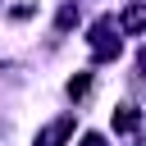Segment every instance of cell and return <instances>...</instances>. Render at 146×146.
<instances>
[{"mask_svg":"<svg viewBox=\"0 0 146 146\" xmlns=\"http://www.w3.org/2000/svg\"><path fill=\"white\" fill-rule=\"evenodd\" d=\"M119 36H114V27H110V18H100V23H91V55L96 59H119Z\"/></svg>","mask_w":146,"mask_h":146,"instance_id":"cell-1","label":"cell"},{"mask_svg":"<svg viewBox=\"0 0 146 146\" xmlns=\"http://www.w3.org/2000/svg\"><path fill=\"white\" fill-rule=\"evenodd\" d=\"M68 137H73V114H59L50 128H41V132H36V146H64Z\"/></svg>","mask_w":146,"mask_h":146,"instance_id":"cell-2","label":"cell"},{"mask_svg":"<svg viewBox=\"0 0 146 146\" xmlns=\"http://www.w3.org/2000/svg\"><path fill=\"white\" fill-rule=\"evenodd\" d=\"M137 128H141L137 105H119V114H114V132H137Z\"/></svg>","mask_w":146,"mask_h":146,"instance_id":"cell-3","label":"cell"},{"mask_svg":"<svg viewBox=\"0 0 146 146\" xmlns=\"http://www.w3.org/2000/svg\"><path fill=\"white\" fill-rule=\"evenodd\" d=\"M146 27V5H128L123 9V32H141Z\"/></svg>","mask_w":146,"mask_h":146,"instance_id":"cell-4","label":"cell"},{"mask_svg":"<svg viewBox=\"0 0 146 146\" xmlns=\"http://www.w3.org/2000/svg\"><path fill=\"white\" fill-rule=\"evenodd\" d=\"M87 91H91V73H78V78H68V96H73V100H82Z\"/></svg>","mask_w":146,"mask_h":146,"instance_id":"cell-5","label":"cell"},{"mask_svg":"<svg viewBox=\"0 0 146 146\" xmlns=\"http://www.w3.org/2000/svg\"><path fill=\"white\" fill-rule=\"evenodd\" d=\"M82 146H105V137H100V132H87V137H82Z\"/></svg>","mask_w":146,"mask_h":146,"instance_id":"cell-6","label":"cell"}]
</instances>
